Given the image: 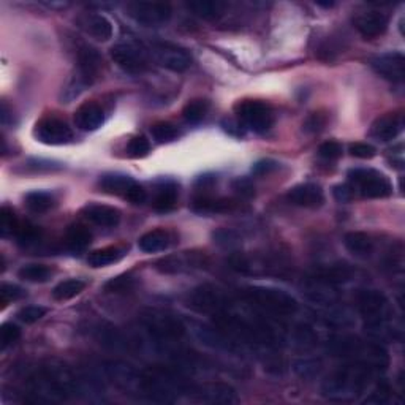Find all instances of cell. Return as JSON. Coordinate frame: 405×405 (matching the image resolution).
Masks as SVG:
<instances>
[{"label": "cell", "mask_w": 405, "mask_h": 405, "mask_svg": "<svg viewBox=\"0 0 405 405\" xmlns=\"http://www.w3.org/2000/svg\"><path fill=\"white\" fill-rule=\"evenodd\" d=\"M84 288L86 284L80 281V279H68V281H64L56 285L54 290H52V297H54L56 301H68L82 293Z\"/></svg>", "instance_id": "1f68e13d"}, {"label": "cell", "mask_w": 405, "mask_h": 405, "mask_svg": "<svg viewBox=\"0 0 405 405\" xmlns=\"http://www.w3.org/2000/svg\"><path fill=\"white\" fill-rule=\"evenodd\" d=\"M207 110H209V103L202 98H195L184 106L182 117L187 124H200L202 119L206 117Z\"/></svg>", "instance_id": "d590c367"}, {"label": "cell", "mask_w": 405, "mask_h": 405, "mask_svg": "<svg viewBox=\"0 0 405 405\" xmlns=\"http://www.w3.org/2000/svg\"><path fill=\"white\" fill-rule=\"evenodd\" d=\"M151 135L154 141L163 145V142H171L177 140V136H179V130H177L176 125L171 122H159L151 127Z\"/></svg>", "instance_id": "8d00e7d4"}, {"label": "cell", "mask_w": 405, "mask_h": 405, "mask_svg": "<svg viewBox=\"0 0 405 405\" xmlns=\"http://www.w3.org/2000/svg\"><path fill=\"white\" fill-rule=\"evenodd\" d=\"M26 296V291H24L21 287L13 284H2L0 285V302L3 306H7L8 302H13L21 300V297Z\"/></svg>", "instance_id": "7bdbcfd3"}, {"label": "cell", "mask_w": 405, "mask_h": 405, "mask_svg": "<svg viewBox=\"0 0 405 405\" xmlns=\"http://www.w3.org/2000/svg\"><path fill=\"white\" fill-rule=\"evenodd\" d=\"M111 59L117 67L132 75L142 73L149 65L147 51L136 43L115 45L111 47Z\"/></svg>", "instance_id": "52a82bcc"}, {"label": "cell", "mask_w": 405, "mask_h": 405, "mask_svg": "<svg viewBox=\"0 0 405 405\" xmlns=\"http://www.w3.org/2000/svg\"><path fill=\"white\" fill-rule=\"evenodd\" d=\"M95 336H97L101 345H105V347H108L111 350L128 348V339L125 337L124 332H121L117 327L111 325H100L97 330H95Z\"/></svg>", "instance_id": "4316f807"}, {"label": "cell", "mask_w": 405, "mask_h": 405, "mask_svg": "<svg viewBox=\"0 0 405 405\" xmlns=\"http://www.w3.org/2000/svg\"><path fill=\"white\" fill-rule=\"evenodd\" d=\"M353 189H351L348 184H344V186H336L334 187V196L337 201L341 202H348L351 198H353Z\"/></svg>", "instance_id": "db71d44e"}, {"label": "cell", "mask_w": 405, "mask_h": 405, "mask_svg": "<svg viewBox=\"0 0 405 405\" xmlns=\"http://www.w3.org/2000/svg\"><path fill=\"white\" fill-rule=\"evenodd\" d=\"M172 235L166 230H152L149 233L142 235L138 241V247L145 253H156L160 250L168 249L172 244Z\"/></svg>", "instance_id": "cb8c5ba5"}, {"label": "cell", "mask_w": 405, "mask_h": 405, "mask_svg": "<svg viewBox=\"0 0 405 405\" xmlns=\"http://www.w3.org/2000/svg\"><path fill=\"white\" fill-rule=\"evenodd\" d=\"M390 397H391V386L388 382L382 380V382L377 385L375 391L371 392V396L366 399V404H375V405L386 404L390 401Z\"/></svg>", "instance_id": "bcb514c9"}, {"label": "cell", "mask_w": 405, "mask_h": 405, "mask_svg": "<svg viewBox=\"0 0 405 405\" xmlns=\"http://www.w3.org/2000/svg\"><path fill=\"white\" fill-rule=\"evenodd\" d=\"M237 121L255 133H265L272 127L274 111L261 100H244L236 105Z\"/></svg>", "instance_id": "8992f818"}, {"label": "cell", "mask_w": 405, "mask_h": 405, "mask_svg": "<svg viewBox=\"0 0 405 405\" xmlns=\"http://www.w3.org/2000/svg\"><path fill=\"white\" fill-rule=\"evenodd\" d=\"M21 337V330L20 326H16L13 323H3L2 330H0V345L2 348H7L10 345L16 344Z\"/></svg>", "instance_id": "b9f144b4"}, {"label": "cell", "mask_w": 405, "mask_h": 405, "mask_svg": "<svg viewBox=\"0 0 405 405\" xmlns=\"http://www.w3.org/2000/svg\"><path fill=\"white\" fill-rule=\"evenodd\" d=\"M355 27L364 38H375L388 29V17L382 11H364L355 17Z\"/></svg>", "instance_id": "e0dca14e"}, {"label": "cell", "mask_w": 405, "mask_h": 405, "mask_svg": "<svg viewBox=\"0 0 405 405\" xmlns=\"http://www.w3.org/2000/svg\"><path fill=\"white\" fill-rule=\"evenodd\" d=\"M371 65L372 68L385 80L392 82L404 81L405 57L402 52H386V54H380L372 59Z\"/></svg>", "instance_id": "4fadbf2b"}, {"label": "cell", "mask_w": 405, "mask_h": 405, "mask_svg": "<svg viewBox=\"0 0 405 405\" xmlns=\"http://www.w3.org/2000/svg\"><path fill=\"white\" fill-rule=\"evenodd\" d=\"M80 29L98 41H108L112 37V24L108 17L98 13H84L76 20Z\"/></svg>", "instance_id": "ac0fdd59"}, {"label": "cell", "mask_w": 405, "mask_h": 405, "mask_svg": "<svg viewBox=\"0 0 405 405\" xmlns=\"http://www.w3.org/2000/svg\"><path fill=\"white\" fill-rule=\"evenodd\" d=\"M101 56L97 50L91 46H82L78 51V80L82 86L87 87L97 80L101 70Z\"/></svg>", "instance_id": "9a60e30c"}, {"label": "cell", "mask_w": 405, "mask_h": 405, "mask_svg": "<svg viewBox=\"0 0 405 405\" xmlns=\"http://www.w3.org/2000/svg\"><path fill=\"white\" fill-rule=\"evenodd\" d=\"M344 244L350 253L355 257H369L374 252V241L372 237L362 231H351L344 237Z\"/></svg>", "instance_id": "d4e9b609"}, {"label": "cell", "mask_w": 405, "mask_h": 405, "mask_svg": "<svg viewBox=\"0 0 405 405\" xmlns=\"http://www.w3.org/2000/svg\"><path fill=\"white\" fill-rule=\"evenodd\" d=\"M29 166H31V168H34V170H37V171H41V170H45V171H52L56 168L54 166V163L52 162H43V160H35V162H31L29 163Z\"/></svg>", "instance_id": "9f6ffc18"}, {"label": "cell", "mask_w": 405, "mask_h": 405, "mask_svg": "<svg viewBox=\"0 0 405 405\" xmlns=\"http://www.w3.org/2000/svg\"><path fill=\"white\" fill-rule=\"evenodd\" d=\"M46 315V309L41 307V306H27L24 307L17 314V318H20L22 323L26 325H32L35 321L41 320Z\"/></svg>", "instance_id": "f6af8a7d"}, {"label": "cell", "mask_w": 405, "mask_h": 405, "mask_svg": "<svg viewBox=\"0 0 405 405\" xmlns=\"http://www.w3.org/2000/svg\"><path fill=\"white\" fill-rule=\"evenodd\" d=\"M348 186L364 198H386L392 193L388 177L372 168H353L348 171Z\"/></svg>", "instance_id": "277c9868"}, {"label": "cell", "mask_w": 405, "mask_h": 405, "mask_svg": "<svg viewBox=\"0 0 405 405\" xmlns=\"http://www.w3.org/2000/svg\"><path fill=\"white\" fill-rule=\"evenodd\" d=\"M177 195H179V189H177L176 182L172 181H162L157 187L156 201H154V207L159 212H168L176 206Z\"/></svg>", "instance_id": "f1b7e54d"}, {"label": "cell", "mask_w": 405, "mask_h": 405, "mask_svg": "<svg viewBox=\"0 0 405 405\" xmlns=\"http://www.w3.org/2000/svg\"><path fill=\"white\" fill-rule=\"evenodd\" d=\"M136 181H133L130 176L119 175V172H112V175H105L100 177L98 186L101 190L111 195H121L125 198V195L128 193V190Z\"/></svg>", "instance_id": "f546056e"}, {"label": "cell", "mask_w": 405, "mask_h": 405, "mask_svg": "<svg viewBox=\"0 0 405 405\" xmlns=\"http://www.w3.org/2000/svg\"><path fill=\"white\" fill-rule=\"evenodd\" d=\"M223 128L225 132H228L235 136H244V130H242V124L240 121H225L223 122Z\"/></svg>", "instance_id": "11a10c76"}, {"label": "cell", "mask_w": 405, "mask_h": 405, "mask_svg": "<svg viewBox=\"0 0 405 405\" xmlns=\"http://www.w3.org/2000/svg\"><path fill=\"white\" fill-rule=\"evenodd\" d=\"M34 135L40 142L50 146L67 145L73 138V132H71L68 125L56 117H46L43 121H40L35 125Z\"/></svg>", "instance_id": "8fae6325"}, {"label": "cell", "mask_w": 405, "mask_h": 405, "mask_svg": "<svg viewBox=\"0 0 405 405\" xmlns=\"http://www.w3.org/2000/svg\"><path fill=\"white\" fill-rule=\"evenodd\" d=\"M51 270L45 265L32 263V265H24L20 271H17V277L22 279L26 282L32 284H43L51 279Z\"/></svg>", "instance_id": "d6a6232c"}, {"label": "cell", "mask_w": 405, "mask_h": 405, "mask_svg": "<svg viewBox=\"0 0 405 405\" xmlns=\"http://www.w3.org/2000/svg\"><path fill=\"white\" fill-rule=\"evenodd\" d=\"M342 152H344L342 145L337 141H326L318 147V156L321 159L327 160V162H332V160L341 159Z\"/></svg>", "instance_id": "ee69618b"}, {"label": "cell", "mask_w": 405, "mask_h": 405, "mask_svg": "<svg viewBox=\"0 0 405 405\" xmlns=\"http://www.w3.org/2000/svg\"><path fill=\"white\" fill-rule=\"evenodd\" d=\"M91 240H92L91 233H89V230L82 225L70 226L67 231V246L68 249L75 250V252L84 250L89 244H91Z\"/></svg>", "instance_id": "e575fe53"}, {"label": "cell", "mask_w": 405, "mask_h": 405, "mask_svg": "<svg viewBox=\"0 0 405 405\" xmlns=\"http://www.w3.org/2000/svg\"><path fill=\"white\" fill-rule=\"evenodd\" d=\"M142 325L149 334L159 339L160 342L176 341L186 334V326L179 317L157 309H149L142 314Z\"/></svg>", "instance_id": "5b68a950"}, {"label": "cell", "mask_w": 405, "mask_h": 405, "mask_svg": "<svg viewBox=\"0 0 405 405\" xmlns=\"http://www.w3.org/2000/svg\"><path fill=\"white\" fill-rule=\"evenodd\" d=\"M231 187H233L235 192L242 196V198H252L255 195L253 184L252 181L247 179V177H237V179H235L233 184H231Z\"/></svg>", "instance_id": "c3c4849f"}, {"label": "cell", "mask_w": 405, "mask_h": 405, "mask_svg": "<svg viewBox=\"0 0 405 405\" xmlns=\"http://www.w3.org/2000/svg\"><path fill=\"white\" fill-rule=\"evenodd\" d=\"M125 253H127V249L121 246H111L105 249L94 250L92 253H89L87 263L92 267H105L110 265H115L117 261H121Z\"/></svg>", "instance_id": "484cf974"}, {"label": "cell", "mask_w": 405, "mask_h": 405, "mask_svg": "<svg viewBox=\"0 0 405 405\" xmlns=\"http://www.w3.org/2000/svg\"><path fill=\"white\" fill-rule=\"evenodd\" d=\"M128 16L141 26L159 27L171 20V7L165 2H132L127 5Z\"/></svg>", "instance_id": "ba28073f"}, {"label": "cell", "mask_w": 405, "mask_h": 405, "mask_svg": "<svg viewBox=\"0 0 405 405\" xmlns=\"http://www.w3.org/2000/svg\"><path fill=\"white\" fill-rule=\"evenodd\" d=\"M358 309L364 318L366 331L375 339L385 337L388 332V321L391 315L390 302L378 290H362L356 297Z\"/></svg>", "instance_id": "7a4b0ae2"}, {"label": "cell", "mask_w": 405, "mask_h": 405, "mask_svg": "<svg viewBox=\"0 0 405 405\" xmlns=\"http://www.w3.org/2000/svg\"><path fill=\"white\" fill-rule=\"evenodd\" d=\"M75 125L82 132H94V130L100 128L105 122V115L101 106L97 103H89L81 105L75 112Z\"/></svg>", "instance_id": "ffe728a7"}, {"label": "cell", "mask_w": 405, "mask_h": 405, "mask_svg": "<svg viewBox=\"0 0 405 405\" xmlns=\"http://www.w3.org/2000/svg\"><path fill=\"white\" fill-rule=\"evenodd\" d=\"M325 122H326L325 117L315 112V115L309 116L307 121L304 122V130H306V132H311V133L320 132V130L325 127Z\"/></svg>", "instance_id": "816d5d0a"}, {"label": "cell", "mask_w": 405, "mask_h": 405, "mask_svg": "<svg viewBox=\"0 0 405 405\" xmlns=\"http://www.w3.org/2000/svg\"><path fill=\"white\" fill-rule=\"evenodd\" d=\"M196 336H198L200 341L207 345L211 348H217V350H225V351H236L237 345L235 341H231L230 334H226L225 331H222L219 327H207V326H200L196 330Z\"/></svg>", "instance_id": "7402d4cb"}, {"label": "cell", "mask_w": 405, "mask_h": 405, "mask_svg": "<svg viewBox=\"0 0 405 405\" xmlns=\"http://www.w3.org/2000/svg\"><path fill=\"white\" fill-rule=\"evenodd\" d=\"M295 372L300 375L301 378H306V380H311L318 377L320 372H321V362L318 360H309V358H304V360H297L295 362Z\"/></svg>", "instance_id": "f35d334b"}, {"label": "cell", "mask_w": 405, "mask_h": 405, "mask_svg": "<svg viewBox=\"0 0 405 405\" xmlns=\"http://www.w3.org/2000/svg\"><path fill=\"white\" fill-rule=\"evenodd\" d=\"M26 206L35 214H41L50 211L54 206V196L47 192H41V190H35V192H29L26 195Z\"/></svg>", "instance_id": "836d02e7"}, {"label": "cell", "mask_w": 405, "mask_h": 405, "mask_svg": "<svg viewBox=\"0 0 405 405\" xmlns=\"http://www.w3.org/2000/svg\"><path fill=\"white\" fill-rule=\"evenodd\" d=\"M277 168H279V163L274 162V160H260V162H257L252 166V172L257 176H263Z\"/></svg>", "instance_id": "f5cc1de1"}, {"label": "cell", "mask_w": 405, "mask_h": 405, "mask_svg": "<svg viewBox=\"0 0 405 405\" xmlns=\"http://www.w3.org/2000/svg\"><path fill=\"white\" fill-rule=\"evenodd\" d=\"M226 296L222 293V290L214 287V285L205 284L196 287L189 296V306L196 312L201 314H212L223 312L226 309Z\"/></svg>", "instance_id": "9c48e42d"}, {"label": "cell", "mask_w": 405, "mask_h": 405, "mask_svg": "<svg viewBox=\"0 0 405 405\" xmlns=\"http://www.w3.org/2000/svg\"><path fill=\"white\" fill-rule=\"evenodd\" d=\"M214 241L223 247H233L235 244L240 242V236L231 230H219L214 233Z\"/></svg>", "instance_id": "681fc988"}, {"label": "cell", "mask_w": 405, "mask_h": 405, "mask_svg": "<svg viewBox=\"0 0 405 405\" xmlns=\"http://www.w3.org/2000/svg\"><path fill=\"white\" fill-rule=\"evenodd\" d=\"M350 154H351V157L369 160L375 157L377 151H375L374 146L367 145V142H355V145L350 146Z\"/></svg>", "instance_id": "7dc6e473"}, {"label": "cell", "mask_w": 405, "mask_h": 405, "mask_svg": "<svg viewBox=\"0 0 405 405\" xmlns=\"http://www.w3.org/2000/svg\"><path fill=\"white\" fill-rule=\"evenodd\" d=\"M206 265V255L200 252H182L177 255H170L159 260L156 267L163 274H177L190 270H200Z\"/></svg>", "instance_id": "7c38bea8"}, {"label": "cell", "mask_w": 405, "mask_h": 405, "mask_svg": "<svg viewBox=\"0 0 405 405\" xmlns=\"http://www.w3.org/2000/svg\"><path fill=\"white\" fill-rule=\"evenodd\" d=\"M200 402L212 405H231L237 402V395L228 383H206L192 391Z\"/></svg>", "instance_id": "5bb4252c"}, {"label": "cell", "mask_w": 405, "mask_h": 405, "mask_svg": "<svg viewBox=\"0 0 405 405\" xmlns=\"http://www.w3.org/2000/svg\"><path fill=\"white\" fill-rule=\"evenodd\" d=\"M149 151H151V142L146 138V136H133L132 140L128 141L127 145V154L133 159H141L146 157Z\"/></svg>", "instance_id": "60d3db41"}, {"label": "cell", "mask_w": 405, "mask_h": 405, "mask_svg": "<svg viewBox=\"0 0 405 405\" xmlns=\"http://www.w3.org/2000/svg\"><path fill=\"white\" fill-rule=\"evenodd\" d=\"M147 198V193L142 186H140L138 182H135L132 189L128 190V193L125 195V200H128L130 202H133V205H141V202H145Z\"/></svg>", "instance_id": "f907efd6"}, {"label": "cell", "mask_w": 405, "mask_h": 405, "mask_svg": "<svg viewBox=\"0 0 405 405\" xmlns=\"http://www.w3.org/2000/svg\"><path fill=\"white\" fill-rule=\"evenodd\" d=\"M82 216L94 225L106 226V228H111L121 222V211L117 207L105 205H89L82 209Z\"/></svg>", "instance_id": "44dd1931"}, {"label": "cell", "mask_w": 405, "mask_h": 405, "mask_svg": "<svg viewBox=\"0 0 405 405\" xmlns=\"http://www.w3.org/2000/svg\"><path fill=\"white\" fill-rule=\"evenodd\" d=\"M242 296L250 304L272 315H277V317L279 315H284V317L293 315L300 307L297 301L287 291L272 287H247L242 291Z\"/></svg>", "instance_id": "3957f363"}, {"label": "cell", "mask_w": 405, "mask_h": 405, "mask_svg": "<svg viewBox=\"0 0 405 405\" xmlns=\"http://www.w3.org/2000/svg\"><path fill=\"white\" fill-rule=\"evenodd\" d=\"M404 128V116L397 115V112H390L378 117L377 121L372 124L371 136L377 141H392L397 138V135L402 132Z\"/></svg>", "instance_id": "d6986e66"}, {"label": "cell", "mask_w": 405, "mask_h": 405, "mask_svg": "<svg viewBox=\"0 0 405 405\" xmlns=\"http://www.w3.org/2000/svg\"><path fill=\"white\" fill-rule=\"evenodd\" d=\"M154 59L171 71H186L192 65V56L187 50L171 43H154L151 47Z\"/></svg>", "instance_id": "30bf717a"}, {"label": "cell", "mask_w": 405, "mask_h": 405, "mask_svg": "<svg viewBox=\"0 0 405 405\" xmlns=\"http://www.w3.org/2000/svg\"><path fill=\"white\" fill-rule=\"evenodd\" d=\"M375 369L364 362L353 361L339 367L321 386L323 396L334 402H351L358 399L371 385Z\"/></svg>", "instance_id": "6da1fadb"}, {"label": "cell", "mask_w": 405, "mask_h": 405, "mask_svg": "<svg viewBox=\"0 0 405 405\" xmlns=\"http://www.w3.org/2000/svg\"><path fill=\"white\" fill-rule=\"evenodd\" d=\"M135 285H136V281L132 274H121V276L112 277L105 284V291H108V293H116V295L128 293V291H132L135 288Z\"/></svg>", "instance_id": "74e56055"}, {"label": "cell", "mask_w": 405, "mask_h": 405, "mask_svg": "<svg viewBox=\"0 0 405 405\" xmlns=\"http://www.w3.org/2000/svg\"><path fill=\"white\" fill-rule=\"evenodd\" d=\"M187 8L201 20L212 21L225 13L226 3L219 0H193L187 3Z\"/></svg>", "instance_id": "83f0119b"}, {"label": "cell", "mask_w": 405, "mask_h": 405, "mask_svg": "<svg viewBox=\"0 0 405 405\" xmlns=\"http://www.w3.org/2000/svg\"><path fill=\"white\" fill-rule=\"evenodd\" d=\"M287 198L291 205L314 209V207H320L323 205L325 195L317 184H300V186L290 189Z\"/></svg>", "instance_id": "2e32d148"}, {"label": "cell", "mask_w": 405, "mask_h": 405, "mask_svg": "<svg viewBox=\"0 0 405 405\" xmlns=\"http://www.w3.org/2000/svg\"><path fill=\"white\" fill-rule=\"evenodd\" d=\"M20 222L15 216V212L10 209V207L3 206L2 211H0V228H2V235L3 236H10V235H16L17 230H20Z\"/></svg>", "instance_id": "ab89813d"}, {"label": "cell", "mask_w": 405, "mask_h": 405, "mask_svg": "<svg viewBox=\"0 0 405 405\" xmlns=\"http://www.w3.org/2000/svg\"><path fill=\"white\" fill-rule=\"evenodd\" d=\"M353 267L347 263H337V265H331L325 267V270H321L317 272V276L314 279H318L321 282H326L330 285H337V284H345L351 281V277H353Z\"/></svg>", "instance_id": "4dcf8cb0"}, {"label": "cell", "mask_w": 405, "mask_h": 405, "mask_svg": "<svg viewBox=\"0 0 405 405\" xmlns=\"http://www.w3.org/2000/svg\"><path fill=\"white\" fill-rule=\"evenodd\" d=\"M237 202L228 198H212V196H200L192 205V209L198 214H228L235 211Z\"/></svg>", "instance_id": "603a6c76"}]
</instances>
